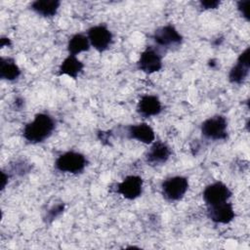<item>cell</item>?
<instances>
[{
  "label": "cell",
  "instance_id": "obj_1",
  "mask_svg": "<svg viewBox=\"0 0 250 250\" xmlns=\"http://www.w3.org/2000/svg\"><path fill=\"white\" fill-rule=\"evenodd\" d=\"M55 129V121L47 113H38L27 123L22 131L23 138L31 144H39L47 140Z\"/></svg>",
  "mask_w": 250,
  "mask_h": 250
},
{
  "label": "cell",
  "instance_id": "obj_2",
  "mask_svg": "<svg viewBox=\"0 0 250 250\" xmlns=\"http://www.w3.org/2000/svg\"><path fill=\"white\" fill-rule=\"evenodd\" d=\"M87 165V158L84 154L77 151H66L61 154L55 161V167L62 173L78 174Z\"/></svg>",
  "mask_w": 250,
  "mask_h": 250
},
{
  "label": "cell",
  "instance_id": "obj_3",
  "mask_svg": "<svg viewBox=\"0 0 250 250\" xmlns=\"http://www.w3.org/2000/svg\"><path fill=\"white\" fill-rule=\"evenodd\" d=\"M228 121L223 115H215L207 118L201 124L202 136L208 140L220 141L228 137Z\"/></svg>",
  "mask_w": 250,
  "mask_h": 250
},
{
  "label": "cell",
  "instance_id": "obj_4",
  "mask_svg": "<svg viewBox=\"0 0 250 250\" xmlns=\"http://www.w3.org/2000/svg\"><path fill=\"white\" fill-rule=\"evenodd\" d=\"M188 189V181L183 176H174L166 179L161 185V192L168 201L181 200Z\"/></svg>",
  "mask_w": 250,
  "mask_h": 250
},
{
  "label": "cell",
  "instance_id": "obj_5",
  "mask_svg": "<svg viewBox=\"0 0 250 250\" xmlns=\"http://www.w3.org/2000/svg\"><path fill=\"white\" fill-rule=\"evenodd\" d=\"M87 37L91 46L99 52L107 50L113 39L111 31L104 24L95 25L89 28L87 31Z\"/></svg>",
  "mask_w": 250,
  "mask_h": 250
},
{
  "label": "cell",
  "instance_id": "obj_6",
  "mask_svg": "<svg viewBox=\"0 0 250 250\" xmlns=\"http://www.w3.org/2000/svg\"><path fill=\"white\" fill-rule=\"evenodd\" d=\"M154 42L163 48L178 47L182 41L183 36L172 24H167L157 28L152 36Z\"/></svg>",
  "mask_w": 250,
  "mask_h": 250
},
{
  "label": "cell",
  "instance_id": "obj_7",
  "mask_svg": "<svg viewBox=\"0 0 250 250\" xmlns=\"http://www.w3.org/2000/svg\"><path fill=\"white\" fill-rule=\"evenodd\" d=\"M231 194V190L226 184L222 182H215L204 188L202 196L205 203L208 206H211L228 201Z\"/></svg>",
  "mask_w": 250,
  "mask_h": 250
},
{
  "label": "cell",
  "instance_id": "obj_8",
  "mask_svg": "<svg viewBox=\"0 0 250 250\" xmlns=\"http://www.w3.org/2000/svg\"><path fill=\"white\" fill-rule=\"evenodd\" d=\"M137 64L138 68L145 73L151 74L157 72L162 67L161 56L157 51L151 47H148L144 52H142Z\"/></svg>",
  "mask_w": 250,
  "mask_h": 250
},
{
  "label": "cell",
  "instance_id": "obj_9",
  "mask_svg": "<svg viewBox=\"0 0 250 250\" xmlns=\"http://www.w3.org/2000/svg\"><path fill=\"white\" fill-rule=\"evenodd\" d=\"M143 185L144 181L140 176H127L121 183L117 185V192L124 198L133 200L142 194Z\"/></svg>",
  "mask_w": 250,
  "mask_h": 250
},
{
  "label": "cell",
  "instance_id": "obj_10",
  "mask_svg": "<svg viewBox=\"0 0 250 250\" xmlns=\"http://www.w3.org/2000/svg\"><path fill=\"white\" fill-rule=\"evenodd\" d=\"M208 217L216 224H229L234 219L235 213L232 204L226 201L208 206Z\"/></svg>",
  "mask_w": 250,
  "mask_h": 250
},
{
  "label": "cell",
  "instance_id": "obj_11",
  "mask_svg": "<svg viewBox=\"0 0 250 250\" xmlns=\"http://www.w3.org/2000/svg\"><path fill=\"white\" fill-rule=\"evenodd\" d=\"M250 68L249 62V48H246L238 57L236 63L231 67L229 80L231 83L241 84L248 76Z\"/></svg>",
  "mask_w": 250,
  "mask_h": 250
},
{
  "label": "cell",
  "instance_id": "obj_12",
  "mask_svg": "<svg viewBox=\"0 0 250 250\" xmlns=\"http://www.w3.org/2000/svg\"><path fill=\"white\" fill-rule=\"evenodd\" d=\"M171 155L170 147L162 142H155L146 154V161L151 166L164 164Z\"/></svg>",
  "mask_w": 250,
  "mask_h": 250
},
{
  "label": "cell",
  "instance_id": "obj_13",
  "mask_svg": "<svg viewBox=\"0 0 250 250\" xmlns=\"http://www.w3.org/2000/svg\"><path fill=\"white\" fill-rule=\"evenodd\" d=\"M161 110V102L156 96L153 95L143 96L137 104V112L145 118L158 115Z\"/></svg>",
  "mask_w": 250,
  "mask_h": 250
},
{
  "label": "cell",
  "instance_id": "obj_14",
  "mask_svg": "<svg viewBox=\"0 0 250 250\" xmlns=\"http://www.w3.org/2000/svg\"><path fill=\"white\" fill-rule=\"evenodd\" d=\"M127 136L144 144H151L155 139L153 129L146 123L130 125L127 128Z\"/></svg>",
  "mask_w": 250,
  "mask_h": 250
},
{
  "label": "cell",
  "instance_id": "obj_15",
  "mask_svg": "<svg viewBox=\"0 0 250 250\" xmlns=\"http://www.w3.org/2000/svg\"><path fill=\"white\" fill-rule=\"evenodd\" d=\"M60 5L59 0H36L31 3L30 9L42 17L51 18L57 14Z\"/></svg>",
  "mask_w": 250,
  "mask_h": 250
},
{
  "label": "cell",
  "instance_id": "obj_16",
  "mask_svg": "<svg viewBox=\"0 0 250 250\" xmlns=\"http://www.w3.org/2000/svg\"><path fill=\"white\" fill-rule=\"evenodd\" d=\"M84 67V64L81 61H79L76 56H72L69 55L68 57H66L62 62L60 65L59 68V73L67 75L73 79L77 78V76L79 75V73L82 71Z\"/></svg>",
  "mask_w": 250,
  "mask_h": 250
},
{
  "label": "cell",
  "instance_id": "obj_17",
  "mask_svg": "<svg viewBox=\"0 0 250 250\" xmlns=\"http://www.w3.org/2000/svg\"><path fill=\"white\" fill-rule=\"evenodd\" d=\"M21 69L16 62L11 58H1L0 60V77L4 80L13 81L19 78Z\"/></svg>",
  "mask_w": 250,
  "mask_h": 250
},
{
  "label": "cell",
  "instance_id": "obj_18",
  "mask_svg": "<svg viewBox=\"0 0 250 250\" xmlns=\"http://www.w3.org/2000/svg\"><path fill=\"white\" fill-rule=\"evenodd\" d=\"M90 42L86 35L82 33H76L70 37L67 43V51L69 55L76 56L82 52H86L90 49Z\"/></svg>",
  "mask_w": 250,
  "mask_h": 250
},
{
  "label": "cell",
  "instance_id": "obj_19",
  "mask_svg": "<svg viewBox=\"0 0 250 250\" xmlns=\"http://www.w3.org/2000/svg\"><path fill=\"white\" fill-rule=\"evenodd\" d=\"M64 210V203H59L54 205L52 208H50L47 212V215L45 217L46 221L51 223L53 222L56 218H58Z\"/></svg>",
  "mask_w": 250,
  "mask_h": 250
},
{
  "label": "cell",
  "instance_id": "obj_20",
  "mask_svg": "<svg viewBox=\"0 0 250 250\" xmlns=\"http://www.w3.org/2000/svg\"><path fill=\"white\" fill-rule=\"evenodd\" d=\"M249 4H250L249 0L237 2V10L239 11L240 15L243 18H245L247 21H249Z\"/></svg>",
  "mask_w": 250,
  "mask_h": 250
},
{
  "label": "cell",
  "instance_id": "obj_21",
  "mask_svg": "<svg viewBox=\"0 0 250 250\" xmlns=\"http://www.w3.org/2000/svg\"><path fill=\"white\" fill-rule=\"evenodd\" d=\"M200 5L205 10L217 9L218 6L220 5V1H218V0H206V1H201Z\"/></svg>",
  "mask_w": 250,
  "mask_h": 250
},
{
  "label": "cell",
  "instance_id": "obj_22",
  "mask_svg": "<svg viewBox=\"0 0 250 250\" xmlns=\"http://www.w3.org/2000/svg\"><path fill=\"white\" fill-rule=\"evenodd\" d=\"M11 45V41L9 38H1V43H0V46L3 48L4 46H10Z\"/></svg>",
  "mask_w": 250,
  "mask_h": 250
},
{
  "label": "cell",
  "instance_id": "obj_23",
  "mask_svg": "<svg viewBox=\"0 0 250 250\" xmlns=\"http://www.w3.org/2000/svg\"><path fill=\"white\" fill-rule=\"evenodd\" d=\"M7 181H8V175H6L4 172H2V186H1L2 189H4Z\"/></svg>",
  "mask_w": 250,
  "mask_h": 250
}]
</instances>
